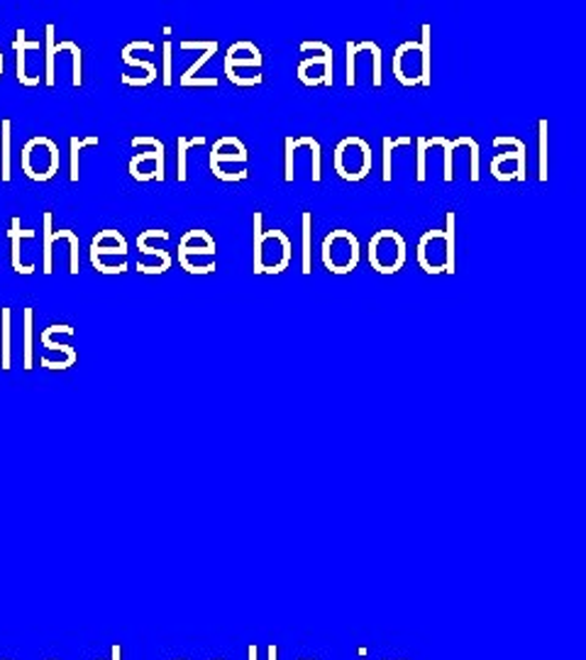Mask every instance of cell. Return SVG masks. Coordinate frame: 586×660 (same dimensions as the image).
Instances as JSON below:
<instances>
[{"mask_svg":"<svg viewBox=\"0 0 586 660\" xmlns=\"http://www.w3.org/2000/svg\"><path fill=\"white\" fill-rule=\"evenodd\" d=\"M420 84L430 86V25H423V42H420Z\"/></svg>","mask_w":586,"mask_h":660,"instance_id":"15","label":"cell"},{"mask_svg":"<svg viewBox=\"0 0 586 660\" xmlns=\"http://www.w3.org/2000/svg\"><path fill=\"white\" fill-rule=\"evenodd\" d=\"M56 154H62V152H59L54 140L47 142L44 154H39V135L33 140H27L23 152H20V164H23L25 177L33 179V181L54 179L59 174V167H54L52 162H44V157H56Z\"/></svg>","mask_w":586,"mask_h":660,"instance_id":"1","label":"cell"},{"mask_svg":"<svg viewBox=\"0 0 586 660\" xmlns=\"http://www.w3.org/2000/svg\"><path fill=\"white\" fill-rule=\"evenodd\" d=\"M10 316H13V310L8 306L0 308V330H3V370H10Z\"/></svg>","mask_w":586,"mask_h":660,"instance_id":"19","label":"cell"},{"mask_svg":"<svg viewBox=\"0 0 586 660\" xmlns=\"http://www.w3.org/2000/svg\"><path fill=\"white\" fill-rule=\"evenodd\" d=\"M234 66H262V60H238V56H230V54H225V74H228V79L234 84V86H257V84H262V76L257 74L254 76V79H242V76H238L234 74Z\"/></svg>","mask_w":586,"mask_h":660,"instance_id":"7","label":"cell"},{"mask_svg":"<svg viewBox=\"0 0 586 660\" xmlns=\"http://www.w3.org/2000/svg\"><path fill=\"white\" fill-rule=\"evenodd\" d=\"M181 50L211 52V50H218V42H181Z\"/></svg>","mask_w":586,"mask_h":660,"instance_id":"32","label":"cell"},{"mask_svg":"<svg viewBox=\"0 0 586 660\" xmlns=\"http://www.w3.org/2000/svg\"><path fill=\"white\" fill-rule=\"evenodd\" d=\"M103 257H120L123 262H127V240H117L113 245H105L101 238H93L91 242V265H98Z\"/></svg>","mask_w":586,"mask_h":660,"instance_id":"6","label":"cell"},{"mask_svg":"<svg viewBox=\"0 0 586 660\" xmlns=\"http://www.w3.org/2000/svg\"><path fill=\"white\" fill-rule=\"evenodd\" d=\"M222 162H240V164H244L247 162V154H222V152H211V164H220Z\"/></svg>","mask_w":586,"mask_h":660,"instance_id":"29","label":"cell"},{"mask_svg":"<svg viewBox=\"0 0 586 660\" xmlns=\"http://www.w3.org/2000/svg\"><path fill=\"white\" fill-rule=\"evenodd\" d=\"M10 245H13V269L17 271V275H35V265H23V262H20V238H35V230H23L20 228V218H13L10 220Z\"/></svg>","mask_w":586,"mask_h":660,"instance_id":"4","label":"cell"},{"mask_svg":"<svg viewBox=\"0 0 586 660\" xmlns=\"http://www.w3.org/2000/svg\"><path fill=\"white\" fill-rule=\"evenodd\" d=\"M56 40H54V25L49 23L44 27V52H47V64H44V76H47V86L49 89H54L56 84V69H54V60H56Z\"/></svg>","mask_w":586,"mask_h":660,"instance_id":"9","label":"cell"},{"mask_svg":"<svg viewBox=\"0 0 586 660\" xmlns=\"http://www.w3.org/2000/svg\"><path fill=\"white\" fill-rule=\"evenodd\" d=\"M101 140L95 138V135H91V138H72L68 140V148H72V174H68V179H72V183H76L78 179H81V169H78V154H81L84 148H93V144H98Z\"/></svg>","mask_w":586,"mask_h":660,"instance_id":"12","label":"cell"},{"mask_svg":"<svg viewBox=\"0 0 586 660\" xmlns=\"http://www.w3.org/2000/svg\"><path fill=\"white\" fill-rule=\"evenodd\" d=\"M247 653H250V660H257V646H250Z\"/></svg>","mask_w":586,"mask_h":660,"instance_id":"36","label":"cell"},{"mask_svg":"<svg viewBox=\"0 0 586 660\" xmlns=\"http://www.w3.org/2000/svg\"><path fill=\"white\" fill-rule=\"evenodd\" d=\"M52 213H44V265H42V271L44 275H52L54 271V262H52V248H54V242H52Z\"/></svg>","mask_w":586,"mask_h":660,"instance_id":"17","label":"cell"},{"mask_svg":"<svg viewBox=\"0 0 586 660\" xmlns=\"http://www.w3.org/2000/svg\"><path fill=\"white\" fill-rule=\"evenodd\" d=\"M303 144L313 150V172H310V177H313V181L318 183L322 179V174H320V142L313 140V138H303Z\"/></svg>","mask_w":586,"mask_h":660,"instance_id":"23","label":"cell"},{"mask_svg":"<svg viewBox=\"0 0 586 660\" xmlns=\"http://www.w3.org/2000/svg\"><path fill=\"white\" fill-rule=\"evenodd\" d=\"M310 223H313V216L306 211V213H303V267H301V271L306 277L313 271V248H310L313 226H310Z\"/></svg>","mask_w":586,"mask_h":660,"instance_id":"11","label":"cell"},{"mask_svg":"<svg viewBox=\"0 0 586 660\" xmlns=\"http://www.w3.org/2000/svg\"><path fill=\"white\" fill-rule=\"evenodd\" d=\"M410 140L408 138H398V140H391V138H384V181L388 183L391 179H394V172H391V152H394L396 148H404V144H408Z\"/></svg>","mask_w":586,"mask_h":660,"instance_id":"20","label":"cell"},{"mask_svg":"<svg viewBox=\"0 0 586 660\" xmlns=\"http://www.w3.org/2000/svg\"><path fill=\"white\" fill-rule=\"evenodd\" d=\"M296 140L293 138H286V179L289 183H293V179H296V172H293V154H296Z\"/></svg>","mask_w":586,"mask_h":660,"instance_id":"26","label":"cell"},{"mask_svg":"<svg viewBox=\"0 0 586 660\" xmlns=\"http://www.w3.org/2000/svg\"><path fill=\"white\" fill-rule=\"evenodd\" d=\"M123 62H125L127 66H137V69H144V72H146L144 79H130V76H123V84H127V86H137V89H142V86H150V84L156 79V64L144 62V60H135V56H132V54H127V52H123Z\"/></svg>","mask_w":586,"mask_h":660,"instance_id":"8","label":"cell"},{"mask_svg":"<svg viewBox=\"0 0 586 660\" xmlns=\"http://www.w3.org/2000/svg\"><path fill=\"white\" fill-rule=\"evenodd\" d=\"M262 213L254 211V275H262Z\"/></svg>","mask_w":586,"mask_h":660,"instance_id":"21","label":"cell"},{"mask_svg":"<svg viewBox=\"0 0 586 660\" xmlns=\"http://www.w3.org/2000/svg\"><path fill=\"white\" fill-rule=\"evenodd\" d=\"M27 33L23 30V27H20V30L15 33V40H13V50H15V54H17V72H15V76H17V81H20V86H27V89H33V86H37L39 84V76H29L27 74V66H25V52H29V50H42V45L39 42H27V37H25Z\"/></svg>","mask_w":586,"mask_h":660,"instance_id":"3","label":"cell"},{"mask_svg":"<svg viewBox=\"0 0 586 660\" xmlns=\"http://www.w3.org/2000/svg\"><path fill=\"white\" fill-rule=\"evenodd\" d=\"M144 144H150V148H154V152H142V154H137V157H132L130 160V174H132V179H137V181H152L150 177H146L144 172H140V164L142 162H150V160H154L156 162V167H154V179L156 181H164V142L162 140H156V138H135L132 140V148H144Z\"/></svg>","mask_w":586,"mask_h":660,"instance_id":"2","label":"cell"},{"mask_svg":"<svg viewBox=\"0 0 586 660\" xmlns=\"http://www.w3.org/2000/svg\"><path fill=\"white\" fill-rule=\"evenodd\" d=\"M23 316H25V335H23V343H25V360H23V367H25V372H29L33 370V341H35V326H33V318H35V310L33 308H25L23 310Z\"/></svg>","mask_w":586,"mask_h":660,"instance_id":"13","label":"cell"},{"mask_svg":"<svg viewBox=\"0 0 586 660\" xmlns=\"http://www.w3.org/2000/svg\"><path fill=\"white\" fill-rule=\"evenodd\" d=\"M174 84V76H171V42L166 40L164 42V86L169 89V86Z\"/></svg>","mask_w":586,"mask_h":660,"instance_id":"28","label":"cell"},{"mask_svg":"<svg viewBox=\"0 0 586 660\" xmlns=\"http://www.w3.org/2000/svg\"><path fill=\"white\" fill-rule=\"evenodd\" d=\"M494 144H496V148H501V144H511V148H515V152H518V160H515L518 162V169H515L513 177L518 181H525V142H521L518 138H496Z\"/></svg>","mask_w":586,"mask_h":660,"instance_id":"16","label":"cell"},{"mask_svg":"<svg viewBox=\"0 0 586 660\" xmlns=\"http://www.w3.org/2000/svg\"><path fill=\"white\" fill-rule=\"evenodd\" d=\"M120 656H123V648L113 646V660H120Z\"/></svg>","mask_w":586,"mask_h":660,"instance_id":"34","label":"cell"},{"mask_svg":"<svg viewBox=\"0 0 586 660\" xmlns=\"http://www.w3.org/2000/svg\"><path fill=\"white\" fill-rule=\"evenodd\" d=\"M137 250L140 252H144V255H154V257H160L162 259V265H166V267H171V255L166 250H156V248H150L144 242V238L142 236H137Z\"/></svg>","mask_w":586,"mask_h":660,"instance_id":"24","label":"cell"},{"mask_svg":"<svg viewBox=\"0 0 586 660\" xmlns=\"http://www.w3.org/2000/svg\"><path fill=\"white\" fill-rule=\"evenodd\" d=\"M230 144H232V148H238L240 154H247V148H244V144H242L238 138H220L218 142L213 144V150H211V152H220L222 148H230Z\"/></svg>","mask_w":586,"mask_h":660,"instance_id":"30","label":"cell"},{"mask_svg":"<svg viewBox=\"0 0 586 660\" xmlns=\"http://www.w3.org/2000/svg\"><path fill=\"white\" fill-rule=\"evenodd\" d=\"M181 86H218V79H186Z\"/></svg>","mask_w":586,"mask_h":660,"instance_id":"33","label":"cell"},{"mask_svg":"<svg viewBox=\"0 0 586 660\" xmlns=\"http://www.w3.org/2000/svg\"><path fill=\"white\" fill-rule=\"evenodd\" d=\"M3 72H5V60H3V52H0V79H3Z\"/></svg>","mask_w":586,"mask_h":660,"instance_id":"37","label":"cell"},{"mask_svg":"<svg viewBox=\"0 0 586 660\" xmlns=\"http://www.w3.org/2000/svg\"><path fill=\"white\" fill-rule=\"evenodd\" d=\"M176 144H179V174H176V179H179L181 183L186 181V152H189L191 148H195V144H205V138L201 135V138H193V140H186L183 135H179V138H176Z\"/></svg>","mask_w":586,"mask_h":660,"instance_id":"18","label":"cell"},{"mask_svg":"<svg viewBox=\"0 0 586 660\" xmlns=\"http://www.w3.org/2000/svg\"><path fill=\"white\" fill-rule=\"evenodd\" d=\"M547 130H550V125H547V120L543 118L540 120V152H537L540 154V177L537 179H540L543 183L547 181Z\"/></svg>","mask_w":586,"mask_h":660,"instance_id":"22","label":"cell"},{"mask_svg":"<svg viewBox=\"0 0 586 660\" xmlns=\"http://www.w3.org/2000/svg\"><path fill=\"white\" fill-rule=\"evenodd\" d=\"M455 220H457V216H455V211H447V228L443 230V238H445V271L449 277L455 275Z\"/></svg>","mask_w":586,"mask_h":660,"instance_id":"10","label":"cell"},{"mask_svg":"<svg viewBox=\"0 0 586 660\" xmlns=\"http://www.w3.org/2000/svg\"><path fill=\"white\" fill-rule=\"evenodd\" d=\"M277 653H279V648L269 646V660H277Z\"/></svg>","mask_w":586,"mask_h":660,"instance_id":"35","label":"cell"},{"mask_svg":"<svg viewBox=\"0 0 586 660\" xmlns=\"http://www.w3.org/2000/svg\"><path fill=\"white\" fill-rule=\"evenodd\" d=\"M10 128H13L10 118L0 120V140H3V164H0V179H3L5 183L10 181Z\"/></svg>","mask_w":586,"mask_h":660,"instance_id":"14","label":"cell"},{"mask_svg":"<svg viewBox=\"0 0 586 660\" xmlns=\"http://www.w3.org/2000/svg\"><path fill=\"white\" fill-rule=\"evenodd\" d=\"M203 257V255H215V245H203L195 248L189 245V242H179V257Z\"/></svg>","mask_w":586,"mask_h":660,"instance_id":"25","label":"cell"},{"mask_svg":"<svg viewBox=\"0 0 586 660\" xmlns=\"http://www.w3.org/2000/svg\"><path fill=\"white\" fill-rule=\"evenodd\" d=\"M472 142V138H457L453 142H447L445 138H430L425 140L428 148H443L445 150V181L453 183L455 181V164H453V157H455V150L457 148H464V144Z\"/></svg>","mask_w":586,"mask_h":660,"instance_id":"5","label":"cell"},{"mask_svg":"<svg viewBox=\"0 0 586 660\" xmlns=\"http://www.w3.org/2000/svg\"><path fill=\"white\" fill-rule=\"evenodd\" d=\"M418 181L423 183L425 181V152H428V144H425V138H418Z\"/></svg>","mask_w":586,"mask_h":660,"instance_id":"27","label":"cell"},{"mask_svg":"<svg viewBox=\"0 0 586 660\" xmlns=\"http://www.w3.org/2000/svg\"><path fill=\"white\" fill-rule=\"evenodd\" d=\"M277 238H279V242H281V250H283V259H281V267H283V269H286V267L291 265V257H293V255H291V240H289L286 236H283V232H281V230H277Z\"/></svg>","mask_w":586,"mask_h":660,"instance_id":"31","label":"cell"}]
</instances>
